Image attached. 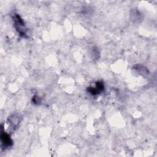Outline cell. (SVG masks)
Here are the masks:
<instances>
[{
	"label": "cell",
	"instance_id": "1",
	"mask_svg": "<svg viewBox=\"0 0 157 157\" xmlns=\"http://www.w3.org/2000/svg\"><path fill=\"white\" fill-rule=\"evenodd\" d=\"M1 140H2V144H4L6 146H9L10 145V139L8 134H3L1 136Z\"/></svg>",
	"mask_w": 157,
	"mask_h": 157
}]
</instances>
